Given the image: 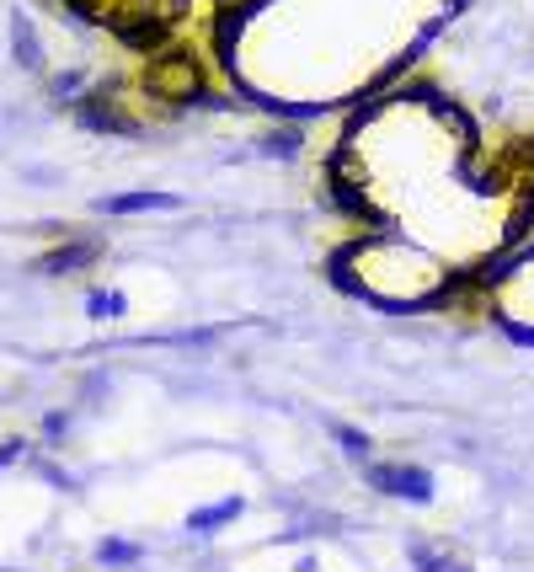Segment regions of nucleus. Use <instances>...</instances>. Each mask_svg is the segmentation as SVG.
<instances>
[{"instance_id":"f257e3e1","label":"nucleus","mask_w":534,"mask_h":572,"mask_svg":"<svg viewBox=\"0 0 534 572\" xmlns=\"http://www.w3.org/2000/svg\"><path fill=\"white\" fill-rule=\"evenodd\" d=\"M145 91L161 102H193L203 91V70H198L193 49H177V43H171V49H155V59L145 65Z\"/></svg>"},{"instance_id":"f03ea898","label":"nucleus","mask_w":534,"mask_h":572,"mask_svg":"<svg viewBox=\"0 0 534 572\" xmlns=\"http://www.w3.org/2000/svg\"><path fill=\"white\" fill-rule=\"evenodd\" d=\"M374 492H385V498H401V503H433V476L422 466H374L369 471Z\"/></svg>"},{"instance_id":"7ed1b4c3","label":"nucleus","mask_w":534,"mask_h":572,"mask_svg":"<svg viewBox=\"0 0 534 572\" xmlns=\"http://www.w3.org/2000/svg\"><path fill=\"white\" fill-rule=\"evenodd\" d=\"M241 514H246V498H219L209 508H193V514H187V530H193V535H214V530H225V524H235Z\"/></svg>"},{"instance_id":"20e7f679","label":"nucleus","mask_w":534,"mask_h":572,"mask_svg":"<svg viewBox=\"0 0 534 572\" xmlns=\"http://www.w3.org/2000/svg\"><path fill=\"white\" fill-rule=\"evenodd\" d=\"M182 198L177 193H123V198H107V214H139V209H177Z\"/></svg>"},{"instance_id":"39448f33","label":"nucleus","mask_w":534,"mask_h":572,"mask_svg":"<svg viewBox=\"0 0 534 572\" xmlns=\"http://www.w3.org/2000/svg\"><path fill=\"white\" fill-rule=\"evenodd\" d=\"M86 262H91V246H59V252H49L43 268H49V273H70V268H86Z\"/></svg>"},{"instance_id":"423d86ee","label":"nucleus","mask_w":534,"mask_h":572,"mask_svg":"<svg viewBox=\"0 0 534 572\" xmlns=\"http://www.w3.org/2000/svg\"><path fill=\"white\" fill-rule=\"evenodd\" d=\"M262 150H267V156H294V150H300V129H267Z\"/></svg>"},{"instance_id":"0eeeda50","label":"nucleus","mask_w":534,"mask_h":572,"mask_svg":"<svg viewBox=\"0 0 534 572\" xmlns=\"http://www.w3.org/2000/svg\"><path fill=\"white\" fill-rule=\"evenodd\" d=\"M337 444H342L353 460H369V434H358V428H337Z\"/></svg>"},{"instance_id":"6e6552de","label":"nucleus","mask_w":534,"mask_h":572,"mask_svg":"<svg viewBox=\"0 0 534 572\" xmlns=\"http://www.w3.org/2000/svg\"><path fill=\"white\" fill-rule=\"evenodd\" d=\"M17 54H22V65H38V43H33V27H27L17 17Z\"/></svg>"},{"instance_id":"1a4fd4ad","label":"nucleus","mask_w":534,"mask_h":572,"mask_svg":"<svg viewBox=\"0 0 534 572\" xmlns=\"http://www.w3.org/2000/svg\"><path fill=\"white\" fill-rule=\"evenodd\" d=\"M134 556H139V551L129 546V540H107V546H102V562H118V567H123V562H134Z\"/></svg>"},{"instance_id":"9d476101","label":"nucleus","mask_w":534,"mask_h":572,"mask_svg":"<svg viewBox=\"0 0 534 572\" xmlns=\"http://www.w3.org/2000/svg\"><path fill=\"white\" fill-rule=\"evenodd\" d=\"M91 316H123V295H91Z\"/></svg>"}]
</instances>
